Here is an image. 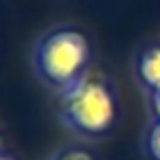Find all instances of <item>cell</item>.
<instances>
[{
    "label": "cell",
    "mask_w": 160,
    "mask_h": 160,
    "mask_svg": "<svg viewBox=\"0 0 160 160\" xmlns=\"http://www.w3.org/2000/svg\"><path fill=\"white\" fill-rule=\"evenodd\" d=\"M90 62V44L77 29H55L46 33L35 46V68L40 77L66 90L79 81Z\"/></svg>",
    "instance_id": "1"
},
{
    "label": "cell",
    "mask_w": 160,
    "mask_h": 160,
    "mask_svg": "<svg viewBox=\"0 0 160 160\" xmlns=\"http://www.w3.org/2000/svg\"><path fill=\"white\" fill-rule=\"evenodd\" d=\"M62 116L81 134H103L116 118L114 94L101 79L83 75L79 81L62 90Z\"/></svg>",
    "instance_id": "2"
},
{
    "label": "cell",
    "mask_w": 160,
    "mask_h": 160,
    "mask_svg": "<svg viewBox=\"0 0 160 160\" xmlns=\"http://www.w3.org/2000/svg\"><path fill=\"white\" fill-rule=\"evenodd\" d=\"M136 72L147 90H151L153 94L160 92V46H151L140 53Z\"/></svg>",
    "instance_id": "3"
},
{
    "label": "cell",
    "mask_w": 160,
    "mask_h": 160,
    "mask_svg": "<svg viewBox=\"0 0 160 160\" xmlns=\"http://www.w3.org/2000/svg\"><path fill=\"white\" fill-rule=\"evenodd\" d=\"M147 145H149V153H151L156 160H160V121H156V125L151 127Z\"/></svg>",
    "instance_id": "4"
},
{
    "label": "cell",
    "mask_w": 160,
    "mask_h": 160,
    "mask_svg": "<svg viewBox=\"0 0 160 160\" xmlns=\"http://www.w3.org/2000/svg\"><path fill=\"white\" fill-rule=\"evenodd\" d=\"M151 105H153V114H156V118L160 121V92H156V94L151 97Z\"/></svg>",
    "instance_id": "5"
},
{
    "label": "cell",
    "mask_w": 160,
    "mask_h": 160,
    "mask_svg": "<svg viewBox=\"0 0 160 160\" xmlns=\"http://www.w3.org/2000/svg\"><path fill=\"white\" fill-rule=\"evenodd\" d=\"M0 160H11V158H7V156H0Z\"/></svg>",
    "instance_id": "6"
},
{
    "label": "cell",
    "mask_w": 160,
    "mask_h": 160,
    "mask_svg": "<svg viewBox=\"0 0 160 160\" xmlns=\"http://www.w3.org/2000/svg\"><path fill=\"white\" fill-rule=\"evenodd\" d=\"M57 160H66V158H64V156H59V158H57Z\"/></svg>",
    "instance_id": "7"
}]
</instances>
